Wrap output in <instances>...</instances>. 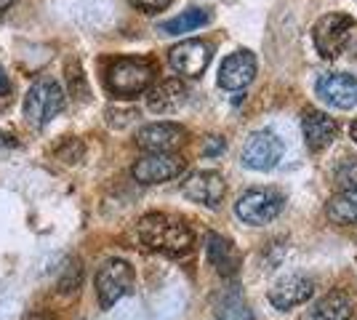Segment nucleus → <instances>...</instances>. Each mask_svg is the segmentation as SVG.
<instances>
[{
    "mask_svg": "<svg viewBox=\"0 0 357 320\" xmlns=\"http://www.w3.org/2000/svg\"><path fill=\"white\" fill-rule=\"evenodd\" d=\"M136 235L144 248L165 257H184L195 245V232L181 219L168 213H147L139 219Z\"/></svg>",
    "mask_w": 357,
    "mask_h": 320,
    "instance_id": "f257e3e1",
    "label": "nucleus"
},
{
    "mask_svg": "<svg viewBox=\"0 0 357 320\" xmlns=\"http://www.w3.org/2000/svg\"><path fill=\"white\" fill-rule=\"evenodd\" d=\"M155 83V64L149 59L123 56L115 59L107 70V89L120 99H134L139 93H147Z\"/></svg>",
    "mask_w": 357,
    "mask_h": 320,
    "instance_id": "f03ea898",
    "label": "nucleus"
},
{
    "mask_svg": "<svg viewBox=\"0 0 357 320\" xmlns=\"http://www.w3.org/2000/svg\"><path fill=\"white\" fill-rule=\"evenodd\" d=\"M64 109V89L54 77H38L24 96V118L32 128H45Z\"/></svg>",
    "mask_w": 357,
    "mask_h": 320,
    "instance_id": "7ed1b4c3",
    "label": "nucleus"
},
{
    "mask_svg": "<svg viewBox=\"0 0 357 320\" xmlns=\"http://www.w3.org/2000/svg\"><path fill=\"white\" fill-rule=\"evenodd\" d=\"M355 32V19L347 14H328L320 16L317 24L312 30L314 48L323 59H336L342 56L347 46H349V38Z\"/></svg>",
    "mask_w": 357,
    "mask_h": 320,
    "instance_id": "20e7f679",
    "label": "nucleus"
},
{
    "mask_svg": "<svg viewBox=\"0 0 357 320\" xmlns=\"http://www.w3.org/2000/svg\"><path fill=\"white\" fill-rule=\"evenodd\" d=\"M93 283H96V296L102 310H109L134 291V267L123 259H107L99 267Z\"/></svg>",
    "mask_w": 357,
    "mask_h": 320,
    "instance_id": "39448f33",
    "label": "nucleus"
},
{
    "mask_svg": "<svg viewBox=\"0 0 357 320\" xmlns=\"http://www.w3.org/2000/svg\"><path fill=\"white\" fill-rule=\"evenodd\" d=\"M285 206V198L283 192H278V190H248V192H243L235 203V213H238V219H243L245 224H251V227H261V224H269L272 219H278L280 211H283Z\"/></svg>",
    "mask_w": 357,
    "mask_h": 320,
    "instance_id": "423d86ee",
    "label": "nucleus"
},
{
    "mask_svg": "<svg viewBox=\"0 0 357 320\" xmlns=\"http://www.w3.org/2000/svg\"><path fill=\"white\" fill-rule=\"evenodd\" d=\"M187 171V160L176 153H149L139 158L131 168L139 184H163L176 179Z\"/></svg>",
    "mask_w": 357,
    "mask_h": 320,
    "instance_id": "0eeeda50",
    "label": "nucleus"
},
{
    "mask_svg": "<svg viewBox=\"0 0 357 320\" xmlns=\"http://www.w3.org/2000/svg\"><path fill=\"white\" fill-rule=\"evenodd\" d=\"M283 158V142L272 131H253L248 142L243 144V166L251 171H272Z\"/></svg>",
    "mask_w": 357,
    "mask_h": 320,
    "instance_id": "6e6552de",
    "label": "nucleus"
},
{
    "mask_svg": "<svg viewBox=\"0 0 357 320\" xmlns=\"http://www.w3.org/2000/svg\"><path fill=\"white\" fill-rule=\"evenodd\" d=\"M187 142V128L178 123H149L139 128L136 134V147L144 153H176Z\"/></svg>",
    "mask_w": 357,
    "mask_h": 320,
    "instance_id": "1a4fd4ad",
    "label": "nucleus"
},
{
    "mask_svg": "<svg viewBox=\"0 0 357 320\" xmlns=\"http://www.w3.org/2000/svg\"><path fill=\"white\" fill-rule=\"evenodd\" d=\"M317 96L326 105L336 107V109H352L357 107V77L349 73H326L317 77L314 83Z\"/></svg>",
    "mask_w": 357,
    "mask_h": 320,
    "instance_id": "9d476101",
    "label": "nucleus"
},
{
    "mask_svg": "<svg viewBox=\"0 0 357 320\" xmlns=\"http://www.w3.org/2000/svg\"><path fill=\"white\" fill-rule=\"evenodd\" d=\"M211 46L206 40H181L168 51V61L184 77H200L211 64Z\"/></svg>",
    "mask_w": 357,
    "mask_h": 320,
    "instance_id": "9b49d317",
    "label": "nucleus"
},
{
    "mask_svg": "<svg viewBox=\"0 0 357 320\" xmlns=\"http://www.w3.org/2000/svg\"><path fill=\"white\" fill-rule=\"evenodd\" d=\"M301 134H304V144L312 153H323L333 144V139L339 134V125L333 118H328V112L307 107L301 112Z\"/></svg>",
    "mask_w": 357,
    "mask_h": 320,
    "instance_id": "f8f14e48",
    "label": "nucleus"
},
{
    "mask_svg": "<svg viewBox=\"0 0 357 320\" xmlns=\"http://www.w3.org/2000/svg\"><path fill=\"white\" fill-rule=\"evenodd\" d=\"M256 77V56L248 48H240L229 54L219 67V86L227 91H243L248 89Z\"/></svg>",
    "mask_w": 357,
    "mask_h": 320,
    "instance_id": "ddd939ff",
    "label": "nucleus"
},
{
    "mask_svg": "<svg viewBox=\"0 0 357 320\" xmlns=\"http://www.w3.org/2000/svg\"><path fill=\"white\" fill-rule=\"evenodd\" d=\"M184 198L197 203V206H208L216 208L224 198V179L216 171H195L181 184Z\"/></svg>",
    "mask_w": 357,
    "mask_h": 320,
    "instance_id": "4468645a",
    "label": "nucleus"
},
{
    "mask_svg": "<svg viewBox=\"0 0 357 320\" xmlns=\"http://www.w3.org/2000/svg\"><path fill=\"white\" fill-rule=\"evenodd\" d=\"M187 99H190V91L178 77H165L147 89V107L155 115H171L187 105Z\"/></svg>",
    "mask_w": 357,
    "mask_h": 320,
    "instance_id": "2eb2a0df",
    "label": "nucleus"
},
{
    "mask_svg": "<svg viewBox=\"0 0 357 320\" xmlns=\"http://www.w3.org/2000/svg\"><path fill=\"white\" fill-rule=\"evenodd\" d=\"M314 291V283L310 277H304V275H285L280 277L272 289H269V302L275 310H294V307H301L307 305V299L312 296Z\"/></svg>",
    "mask_w": 357,
    "mask_h": 320,
    "instance_id": "dca6fc26",
    "label": "nucleus"
},
{
    "mask_svg": "<svg viewBox=\"0 0 357 320\" xmlns=\"http://www.w3.org/2000/svg\"><path fill=\"white\" fill-rule=\"evenodd\" d=\"M206 251H208L211 264H213L224 277L238 275L240 254H238V248L232 245V241H227L219 232H208V238H206Z\"/></svg>",
    "mask_w": 357,
    "mask_h": 320,
    "instance_id": "f3484780",
    "label": "nucleus"
},
{
    "mask_svg": "<svg viewBox=\"0 0 357 320\" xmlns=\"http://www.w3.org/2000/svg\"><path fill=\"white\" fill-rule=\"evenodd\" d=\"M326 216L333 224H342V227L357 224V184L347 187L339 195H333V198L328 200Z\"/></svg>",
    "mask_w": 357,
    "mask_h": 320,
    "instance_id": "a211bd4d",
    "label": "nucleus"
},
{
    "mask_svg": "<svg viewBox=\"0 0 357 320\" xmlns=\"http://www.w3.org/2000/svg\"><path fill=\"white\" fill-rule=\"evenodd\" d=\"M352 318V302L342 291H333L323 296L317 305L304 315V320H349Z\"/></svg>",
    "mask_w": 357,
    "mask_h": 320,
    "instance_id": "6ab92c4d",
    "label": "nucleus"
},
{
    "mask_svg": "<svg viewBox=\"0 0 357 320\" xmlns=\"http://www.w3.org/2000/svg\"><path fill=\"white\" fill-rule=\"evenodd\" d=\"M208 22H211V14L206 8H187V11H181L174 19L163 22L160 32H165V35H184V32H192L197 27H203V24H208Z\"/></svg>",
    "mask_w": 357,
    "mask_h": 320,
    "instance_id": "aec40b11",
    "label": "nucleus"
},
{
    "mask_svg": "<svg viewBox=\"0 0 357 320\" xmlns=\"http://www.w3.org/2000/svg\"><path fill=\"white\" fill-rule=\"evenodd\" d=\"M64 91L75 96V99H89V86H86V77L80 73V64L77 61H70L67 70H64Z\"/></svg>",
    "mask_w": 357,
    "mask_h": 320,
    "instance_id": "412c9836",
    "label": "nucleus"
},
{
    "mask_svg": "<svg viewBox=\"0 0 357 320\" xmlns=\"http://www.w3.org/2000/svg\"><path fill=\"white\" fill-rule=\"evenodd\" d=\"M216 315L222 320H253V312L248 310V305L240 299V296H224L222 302H219V310H216Z\"/></svg>",
    "mask_w": 357,
    "mask_h": 320,
    "instance_id": "4be33fe9",
    "label": "nucleus"
},
{
    "mask_svg": "<svg viewBox=\"0 0 357 320\" xmlns=\"http://www.w3.org/2000/svg\"><path fill=\"white\" fill-rule=\"evenodd\" d=\"M131 3L144 14H158V11H165L171 6V0H131Z\"/></svg>",
    "mask_w": 357,
    "mask_h": 320,
    "instance_id": "5701e85b",
    "label": "nucleus"
},
{
    "mask_svg": "<svg viewBox=\"0 0 357 320\" xmlns=\"http://www.w3.org/2000/svg\"><path fill=\"white\" fill-rule=\"evenodd\" d=\"M224 150H227L224 137H208L206 147H203V155H206V158H216V155H222Z\"/></svg>",
    "mask_w": 357,
    "mask_h": 320,
    "instance_id": "b1692460",
    "label": "nucleus"
},
{
    "mask_svg": "<svg viewBox=\"0 0 357 320\" xmlns=\"http://www.w3.org/2000/svg\"><path fill=\"white\" fill-rule=\"evenodd\" d=\"M8 91H11V80H8V75H6V70L0 67V96H6Z\"/></svg>",
    "mask_w": 357,
    "mask_h": 320,
    "instance_id": "393cba45",
    "label": "nucleus"
},
{
    "mask_svg": "<svg viewBox=\"0 0 357 320\" xmlns=\"http://www.w3.org/2000/svg\"><path fill=\"white\" fill-rule=\"evenodd\" d=\"M22 320H54L48 312H30V315H24Z\"/></svg>",
    "mask_w": 357,
    "mask_h": 320,
    "instance_id": "a878e982",
    "label": "nucleus"
},
{
    "mask_svg": "<svg viewBox=\"0 0 357 320\" xmlns=\"http://www.w3.org/2000/svg\"><path fill=\"white\" fill-rule=\"evenodd\" d=\"M11 6H14V0H0V19L6 16V11H8Z\"/></svg>",
    "mask_w": 357,
    "mask_h": 320,
    "instance_id": "bb28decb",
    "label": "nucleus"
},
{
    "mask_svg": "<svg viewBox=\"0 0 357 320\" xmlns=\"http://www.w3.org/2000/svg\"><path fill=\"white\" fill-rule=\"evenodd\" d=\"M349 137L355 139V144H357V121H352V125H349Z\"/></svg>",
    "mask_w": 357,
    "mask_h": 320,
    "instance_id": "cd10ccee",
    "label": "nucleus"
}]
</instances>
